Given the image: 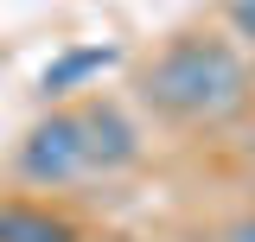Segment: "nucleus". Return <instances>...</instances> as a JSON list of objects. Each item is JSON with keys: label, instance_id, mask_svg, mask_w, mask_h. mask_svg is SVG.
Masks as SVG:
<instances>
[{"label": "nucleus", "instance_id": "1", "mask_svg": "<svg viewBox=\"0 0 255 242\" xmlns=\"http://www.w3.org/2000/svg\"><path fill=\"white\" fill-rule=\"evenodd\" d=\"M249 96H255V70L243 45L211 38V32L166 38L153 64L140 70V102L179 127H223L249 109Z\"/></svg>", "mask_w": 255, "mask_h": 242}, {"label": "nucleus", "instance_id": "2", "mask_svg": "<svg viewBox=\"0 0 255 242\" xmlns=\"http://www.w3.org/2000/svg\"><path fill=\"white\" fill-rule=\"evenodd\" d=\"M19 179L38 185V191H58V185L96 179L90 172V134H83V109H51L26 127V140L13 153Z\"/></svg>", "mask_w": 255, "mask_h": 242}, {"label": "nucleus", "instance_id": "3", "mask_svg": "<svg viewBox=\"0 0 255 242\" xmlns=\"http://www.w3.org/2000/svg\"><path fill=\"white\" fill-rule=\"evenodd\" d=\"M83 134H90V172H128L134 159H140V127L128 121L122 102H109V96H96L83 102Z\"/></svg>", "mask_w": 255, "mask_h": 242}, {"label": "nucleus", "instance_id": "4", "mask_svg": "<svg viewBox=\"0 0 255 242\" xmlns=\"http://www.w3.org/2000/svg\"><path fill=\"white\" fill-rule=\"evenodd\" d=\"M115 64H122V51H115V45H70V51H58V58L38 70V96H45V102L77 96V90H90L102 70H115Z\"/></svg>", "mask_w": 255, "mask_h": 242}, {"label": "nucleus", "instance_id": "5", "mask_svg": "<svg viewBox=\"0 0 255 242\" xmlns=\"http://www.w3.org/2000/svg\"><path fill=\"white\" fill-rule=\"evenodd\" d=\"M0 242H77V223L45 204L13 198V204H0Z\"/></svg>", "mask_w": 255, "mask_h": 242}, {"label": "nucleus", "instance_id": "6", "mask_svg": "<svg viewBox=\"0 0 255 242\" xmlns=\"http://www.w3.org/2000/svg\"><path fill=\"white\" fill-rule=\"evenodd\" d=\"M223 13H230V32L243 38V51H255V0H230Z\"/></svg>", "mask_w": 255, "mask_h": 242}, {"label": "nucleus", "instance_id": "7", "mask_svg": "<svg viewBox=\"0 0 255 242\" xmlns=\"http://www.w3.org/2000/svg\"><path fill=\"white\" fill-rule=\"evenodd\" d=\"M223 242H255V211L236 217V223H223Z\"/></svg>", "mask_w": 255, "mask_h": 242}]
</instances>
